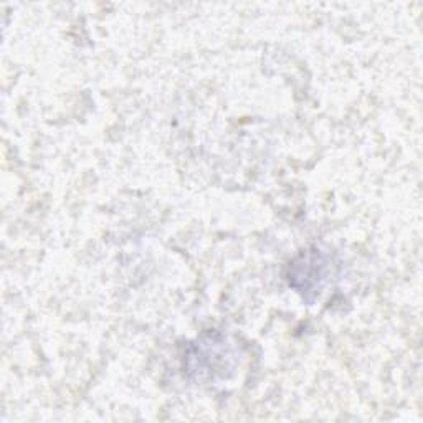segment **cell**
<instances>
[{
  "mask_svg": "<svg viewBox=\"0 0 423 423\" xmlns=\"http://www.w3.org/2000/svg\"><path fill=\"white\" fill-rule=\"evenodd\" d=\"M316 258L318 255H308V257H303L301 263L294 264L296 272L299 269L303 277H306V283L303 284L301 289H309L311 287H318L319 288V282L323 279V264L321 262L316 263ZM293 277H299V273H294Z\"/></svg>",
  "mask_w": 423,
  "mask_h": 423,
  "instance_id": "obj_1",
  "label": "cell"
}]
</instances>
